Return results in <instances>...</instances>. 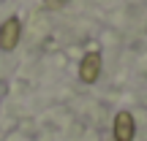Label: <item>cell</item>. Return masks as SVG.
<instances>
[{
	"instance_id": "6da1fadb",
	"label": "cell",
	"mask_w": 147,
	"mask_h": 141,
	"mask_svg": "<svg viewBox=\"0 0 147 141\" xmlns=\"http://www.w3.org/2000/svg\"><path fill=\"white\" fill-rule=\"evenodd\" d=\"M19 35H22V25L16 16H11V19H5L3 25H0V49L3 52H11V49H16V43H19Z\"/></svg>"
},
{
	"instance_id": "7a4b0ae2",
	"label": "cell",
	"mask_w": 147,
	"mask_h": 141,
	"mask_svg": "<svg viewBox=\"0 0 147 141\" xmlns=\"http://www.w3.org/2000/svg\"><path fill=\"white\" fill-rule=\"evenodd\" d=\"M101 76V54L98 52H87L79 63V79L84 84H93L95 79Z\"/></svg>"
},
{
	"instance_id": "3957f363",
	"label": "cell",
	"mask_w": 147,
	"mask_h": 141,
	"mask_svg": "<svg viewBox=\"0 0 147 141\" xmlns=\"http://www.w3.org/2000/svg\"><path fill=\"white\" fill-rule=\"evenodd\" d=\"M136 125H134L131 111H117L115 117V141H134Z\"/></svg>"
},
{
	"instance_id": "277c9868",
	"label": "cell",
	"mask_w": 147,
	"mask_h": 141,
	"mask_svg": "<svg viewBox=\"0 0 147 141\" xmlns=\"http://www.w3.org/2000/svg\"><path fill=\"white\" fill-rule=\"evenodd\" d=\"M63 3H65V0H47V5H49V8H60Z\"/></svg>"
}]
</instances>
